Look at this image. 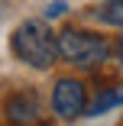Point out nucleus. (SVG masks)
Listing matches in <instances>:
<instances>
[{
    "label": "nucleus",
    "instance_id": "nucleus-1",
    "mask_svg": "<svg viewBox=\"0 0 123 126\" xmlns=\"http://www.w3.org/2000/svg\"><path fill=\"white\" fill-rule=\"evenodd\" d=\"M10 45H13V55L19 62H26L29 68H39V71H49L58 58L55 32L49 29L45 19H23L13 29Z\"/></svg>",
    "mask_w": 123,
    "mask_h": 126
},
{
    "label": "nucleus",
    "instance_id": "nucleus-2",
    "mask_svg": "<svg viewBox=\"0 0 123 126\" xmlns=\"http://www.w3.org/2000/svg\"><path fill=\"white\" fill-rule=\"evenodd\" d=\"M55 45H58V55L78 68H97L110 55L107 39L97 32H88V29H65L55 36Z\"/></svg>",
    "mask_w": 123,
    "mask_h": 126
},
{
    "label": "nucleus",
    "instance_id": "nucleus-3",
    "mask_svg": "<svg viewBox=\"0 0 123 126\" xmlns=\"http://www.w3.org/2000/svg\"><path fill=\"white\" fill-rule=\"evenodd\" d=\"M88 107V87L75 78H58L52 87V110L62 120H75Z\"/></svg>",
    "mask_w": 123,
    "mask_h": 126
},
{
    "label": "nucleus",
    "instance_id": "nucleus-4",
    "mask_svg": "<svg viewBox=\"0 0 123 126\" xmlns=\"http://www.w3.org/2000/svg\"><path fill=\"white\" fill-rule=\"evenodd\" d=\"M7 120L13 126H39L42 123V100L33 94V91H19L7 100V107H3Z\"/></svg>",
    "mask_w": 123,
    "mask_h": 126
},
{
    "label": "nucleus",
    "instance_id": "nucleus-5",
    "mask_svg": "<svg viewBox=\"0 0 123 126\" xmlns=\"http://www.w3.org/2000/svg\"><path fill=\"white\" fill-rule=\"evenodd\" d=\"M97 19L107 23V26H120L123 29V0H104L101 10H97Z\"/></svg>",
    "mask_w": 123,
    "mask_h": 126
},
{
    "label": "nucleus",
    "instance_id": "nucleus-6",
    "mask_svg": "<svg viewBox=\"0 0 123 126\" xmlns=\"http://www.w3.org/2000/svg\"><path fill=\"white\" fill-rule=\"evenodd\" d=\"M110 107H117V91H107V94H101V97H97L91 107H84V113H88V116H101V113H107Z\"/></svg>",
    "mask_w": 123,
    "mask_h": 126
},
{
    "label": "nucleus",
    "instance_id": "nucleus-7",
    "mask_svg": "<svg viewBox=\"0 0 123 126\" xmlns=\"http://www.w3.org/2000/svg\"><path fill=\"white\" fill-rule=\"evenodd\" d=\"M62 13H65V3H62V0H55V3L45 7V19H55V16H62Z\"/></svg>",
    "mask_w": 123,
    "mask_h": 126
},
{
    "label": "nucleus",
    "instance_id": "nucleus-8",
    "mask_svg": "<svg viewBox=\"0 0 123 126\" xmlns=\"http://www.w3.org/2000/svg\"><path fill=\"white\" fill-rule=\"evenodd\" d=\"M117 104H123V91H117Z\"/></svg>",
    "mask_w": 123,
    "mask_h": 126
}]
</instances>
